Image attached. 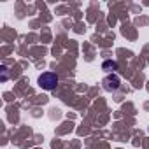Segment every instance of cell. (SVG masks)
<instances>
[{
    "mask_svg": "<svg viewBox=\"0 0 149 149\" xmlns=\"http://www.w3.org/2000/svg\"><path fill=\"white\" fill-rule=\"evenodd\" d=\"M39 86L42 88V90H47V91H51V90H54L56 88V84H58V76L54 72H44V74H40L39 76Z\"/></svg>",
    "mask_w": 149,
    "mask_h": 149,
    "instance_id": "6da1fadb",
    "label": "cell"
},
{
    "mask_svg": "<svg viewBox=\"0 0 149 149\" xmlns=\"http://www.w3.org/2000/svg\"><path fill=\"white\" fill-rule=\"evenodd\" d=\"M104 88H105L107 91L118 90V88H119V79H118V76H107V77L104 79Z\"/></svg>",
    "mask_w": 149,
    "mask_h": 149,
    "instance_id": "7a4b0ae2",
    "label": "cell"
},
{
    "mask_svg": "<svg viewBox=\"0 0 149 149\" xmlns=\"http://www.w3.org/2000/svg\"><path fill=\"white\" fill-rule=\"evenodd\" d=\"M116 68H118L116 61H104V70L105 72H111V70H116Z\"/></svg>",
    "mask_w": 149,
    "mask_h": 149,
    "instance_id": "3957f363",
    "label": "cell"
}]
</instances>
